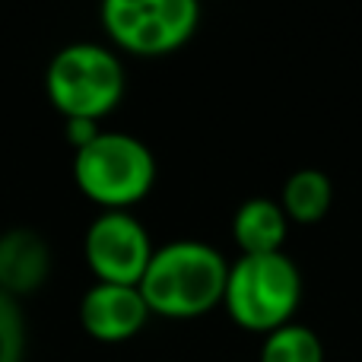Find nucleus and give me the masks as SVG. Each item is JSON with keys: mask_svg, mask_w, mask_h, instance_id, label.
<instances>
[{"mask_svg": "<svg viewBox=\"0 0 362 362\" xmlns=\"http://www.w3.org/2000/svg\"><path fill=\"white\" fill-rule=\"evenodd\" d=\"M229 261L223 251L197 238H181L156 248L144 280V293L150 315H163L172 321H191L223 305Z\"/></svg>", "mask_w": 362, "mask_h": 362, "instance_id": "f257e3e1", "label": "nucleus"}, {"mask_svg": "<svg viewBox=\"0 0 362 362\" xmlns=\"http://www.w3.org/2000/svg\"><path fill=\"white\" fill-rule=\"evenodd\" d=\"M48 99L67 121H95L118 108L127 76L118 51L99 42L64 45L45 70Z\"/></svg>", "mask_w": 362, "mask_h": 362, "instance_id": "f03ea898", "label": "nucleus"}, {"mask_svg": "<svg viewBox=\"0 0 362 362\" xmlns=\"http://www.w3.org/2000/svg\"><path fill=\"white\" fill-rule=\"evenodd\" d=\"M302 302V274L296 261L280 255H238L229 264L223 305L238 327L251 334H274L293 325Z\"/></svg>", "mask_w": 362, "mask_h": 362, "instance_id": "7ed1b4c3", "label": "nucleus"}, {"mask_svg": "<svg viewBox=\"0 0 362 362\" xmlns=\"http://www.w3.org/2000/svg\"><path fill=\"white\" fill-rule=\"evenodd\" d=\"M74 181L102 210H131L156 185V156L131 134L102 131L74 153Z\"/></svg>", "mask_w": 362, "mask_h": 362, "instance_id": "20e7f679", "label": "nucleus"}, {"mask_svg": "<svg viewBox=\"0 0 362 362\" xmlns=\"http://www.w3.org/2000/svg\"><path fill=\"white\" fill-rule=\"evenodd\" d=\"M102 29L124 54L165 57L194 38L200 6L194 0H108L99 10Z\"/></svg>", "mask_w": 362, "mask_h": 362, "instance_id": "39448f33", "label": "nucleus"}, {"mask_svg": "<svg viewBox=\"0 0 362 362\" xmlns=\"http://www.w3.org/2000/svg\"><path fill=\"white\" fill-rule=\"evenodd\" d=\"M83 255L95 283L140 286L156 245L131 210H102L86 229Z\"/></svg>", "mask_w": 362, "mask_h": 362, "instance_id": "423d86ee", "label": "nucleus"}, {"mask_svg": "<svg viewBox=\"0 0 362 362\" xmlns=\"http://www.w3.org/2000/svg\"><path fill=\"white\" fill-rule=\"evenodd\" d=\"M150 321L140 286H118V283H93L80 299V325L99 344H124L137 337Z\"/></svg>", "mask_w": 362, "mask_h": 362, "instance_id": "0eeeda50", "label": "nucleus"}, {"mask_svg": "<svg viewBox=\"0 0 362 362\" xmlns=\"http://www.w3.org/2000/svg\"><path fill=\"white\" fill-rule=\"evenodd\" d=\"M51 276V245L38 229L16 226L0 235V293L32 296Z\"/></svg>", "mask_w": 362, "mask_h": 362, "instance_id": "6e6552de", "label": "nucleus"}, {"mask_svg": "<svg viewBox=\"0 0 362 362\" xmlns=\"http://www.w3.org/2000/svg\"><path fill=\"white\" fill-rule=\"evenodd\" d=\"M289 235V216L280 200L248 197L232 216V238L242 255H280Z\"/></svg>", "mask_w": 362, "mask_h": 362, "instance_id": "1a4fd4ad", "label": "nucleus"}, {"mask_svg": "<svg viewBox=\"0 0 362 362\" xmlns=\"http://www.w3.org/2000/svg\"><path fill=\"white\" fill-rule=\"evenodd\" d=\"M334 204V181L321 169H299L286 178L280 191V206L289 223L315 226L327 216Z\"/></svg>", "mask_w": 362, "mask_h": 362, "instance_id": "9d476101", "label": "nucleus"}, {"mask_svg": "<svg viewBox=\"0 0 362 362\" xmlns=\"http://www.w3.org/2000/svg\"><path fill=\"white\" fill-rule=\"evenodd\" d=\"M257 362H325V344L308 325H283L267 334Z\"/></svg>", "mask_w": 362, "mask_h": 362, "instance_id": "9b49d317", "label": "nucleus"}, {"mask_svg": "<svg viewBox=\"0 0 362 362\" xmlns=\"http://www.w3.org/2000/svg\"><path fill=\"white\" fill-rule=\"evenodd\" d=\"M25 356V318L13 296L0 293V362H23Z\"/></svg>", "mask_w": 362, "mask_h": 362, "instance_id": "f8f14e48", "label": "nucleus"}, {"mask_svg": "<svg viewBox=\"0 0 362 362\" xmlns=\"http://www.w3.org/2000/svg\"><path fill=\"white\" fill-rule=\"evenodd\" d=\"M67 144L74 146V153L76 150H83V146H89L93 144L95 137H99V124H95V121H67Z\"/></svg>", "mask_w": 362, "mask_h": 362, "instance_id": "ddd939ff", "label": "nucleus"}]
</instances>
